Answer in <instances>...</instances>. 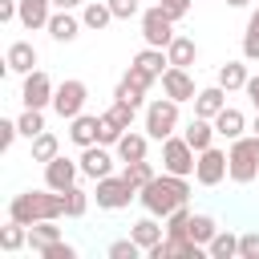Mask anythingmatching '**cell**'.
I'll list each match as a JSON object with an SVG mask.
<instances>
[{
  "label": "cell",
  "instance_id": "31",
  "mask_svg": "<svg viewBox=\"0 0 259 259\" xmlns=\"http://www.w3.org/2000/svg\"><path fill=\"white\" fill-rule=\"evenodd\" d=\"M57 154H61L57 134H49V130H45V134H36V138H32V162H53Z\"/></svg>",
  "mask_w": 259,
  "mask_h": 259
},
{
  "label": "cell",
  "instance_id": "44",
  "mask_svg": "<svg viewBox=\"0 0 259 259\" xmlns=\"http://www.w3.org/2000/svg\"><path fill=\"white\" fill-rule=\"evenodd\" d=\"M109 8H113V16H117V20H130V16H138V12H142V4H138V0H109Z\"/></svg>",
  "mask_w": 259,
  "mask_h": 259
},
{
  "label": "cell",
  "instance_id": "26",
  "mask_svg": "<svg viewBox=\"0 0 259 259\" xmlns=\"http://www.w3.org/2000/svg\"><path fill=\"white\" fill-rule=\"evenodd\" d=\"M57 239H61V227H57V219H40V223H32V227H28V247H32L36 255H40L49 243H57Z\"/></svg>",
  "mask_w": 259,
  "mask_h": 259
},
{
  "label": "cell",
  "instance_id": "17",
  "mask_svg": "<svg viewBox=\"0 0 259 259\" xmlns=\"http://www.w3.org/2000/svg\"><path fill=\"white\" fill-rule=\"evenodd\" d=\"M4 65H8V73H32L36 69V49H32V40H12L8 45V53H4Z\"/></svg>",
  "mask_w": 259,
  "mask_h": 259
},
{
  "label": "cell",
  "instance_id": "21",
  "mask_svg": "<svg viewBox=\"0 0 259 259\" xmlns=\"http://www.w3.org/2000/svg\"><path fill=\"white\" fill-rule=\"evenodd\" d=\"M97 121H101V113H77L69 121V142L73 146H93L97 142Z\"/></svg>",
  "mask_w": 259,
  "mask_h": 259
},
{
  "label": "cell",
  "instance_id": "5",
  "mask_svg": "<svg viewBox=\"0 0 259 259\" xmlns=\"http://www.w3.org/2000/svg\"><path fill=\"white\" fill-rule=\"evenodd\" d=\"M85 101H89V85L81 77H65L57 85V93H53V113L65 117V121H73L77 113H85Z\"/></svg>",
  "mask_w": 259,
  "mask_h": 259
},
{
  "label": "cell",
  "instance_id": "36",
  "mask_svg": "<svg viewBox=\"0 0 259 259\" xmlns=\"http://www.w3.org/2000/svg\"><path fill=\"white\" fill-rule=\"evenodd\" d=\"M121 130H134V113H138V105H130V101H121V97H113V105L105 109Z\"/></svg>",
  "mask_w": 259,
  "mask_h": 259
},
{
  "label": "cell",
  "instance_id": "29",
  "mask_svg": "<svg viewBox=\"0 0 259 259\" xmlns=\"http://www.w3.org/2000/svg\"><path fill=\"white\" fill-rule=\"evenodd\" d=\"M20 247H28V227L24 223H16V219H8V227H0V251H20Z\"/></svg>",
  "mask_w": 259,
  "mask_h": 259
},
{
  "label": "cell",
  "instance_id": "24",
  "mask_svg": "<svg viewBox=\"0 0 259 259\" xmlns=\"http://www.w3.org/2000/svg\"><path fill=\"white\" fill-rule=\"evenodd\" d=\"M182 138H186V142H190L194 150H206V146H214L219 130H214V121H206V117H194V121H186Z\"/></svg>",
  "mask_w": 259,
  "mask_h": 259
},
{
  "label": "cell",
  "instance_id": "12",
  "mask_svg": "<svg viewBox=\"0 0 259 259\" xmlns=\"http://www.w3.org/2000/svg\"><path fill=\"white\" fill-rule=\"evenodd\" d=\"M77 178H81V162H73V158H65V154H57L53 162H45V186L49 190H69V186H77Z\"/></svg>",
  "mask_w": 259,
  "mask_h": 259
},
{
  "label": "cell",
  "instance_id": "6",
  "mask_svg": "<svg viewBox=\"0 0 259 259\" xmlns=\"http://www.w3.org/2000/svg\"><path fill=\"white\" fill-rule=\"evenodd\" d=\"M194 162H198V150H194L182 134H170V138L162 142V170L182 174V178H194Z\"/></svg>",
  "mask_w": 259,
  "mask_h": 259
},
{
  "label": "cell",
  "instance_id": "45",
  "mask_svg": "<svg viewBox=\"0 0 259 259\" xmlns=\"http://www.w3.org/2000/svg\"><path fill=\"white\" fill-rule=\"evenodd\" d=\"M16 138H20V125H16V121H0V150H4V154L12 150Z\"/></svg>",
  "mask_w": 259,
  "mask_h": 259
},
{
  "label": "cell",
  "instance_id": "19",
  "mask_svg": "<svg viewBox=\"0 0 259 259\" xmlns=\"http://www.w3.org/2000/svg\"><path fill=\"white\" fill-rule=\"evenodd\" d=\"M130 235H134V243H138L142 251H150L154 243H162V239H166V227L158 223V214H146V219H138V223L130 227Z\"/></svg>",
  "mask_w": 259,
  "mask_h": 259
},
{
  "label": "cell",
  "instance_id": "1",
  "mask_svg": "<svg viewBox=\"0 0 259 259\" xmlns=\"http://www.w3.org/2000/svg\"><path fill=\"white\" fill-rule=\"evenodd\" d=\"M138 198H142L146 214H158V219H166L170 210H178L182 202H190V178L162 170V174H154V178H150V182L138 190Z\"/></svg>",
  "mask_w": 259,
  "mask_h": 259
},
{
  "label": "cell",
  "instance_id": "18",
  "mask_svg": "<svg viewBox=\"0 0 259 259\" xmlns=\"http://www.w3.org/2000/svg\"><path fill=\"white\" fill-rule=\"evenodd\" d=\"M53 12H57L53 0H20V24H24L28 32L49 28V16H53Z\"/></svg>",
  "mask_w": 259,
  "mask_h": 259
},
{
  "label": "cell",
  "instance_id": "4",
  "mask_svg": "<svg viewBox=\"0 0 259 259\" xmlns=\"http://www.w3.org/2000/svg\"><path fill=\"white\" fill-rule=\"evenodd\" d=\"M146 134L154 142H166L170 134H178V101L174 97H154L146 101Z\"/></svg>",
  "mask_w": 259,
  "mask_h": 259
},
{
  "label": "cell",
  "instance_id": "33",
  "mask_svg": "<svg viewBox=\"0 0 259 259\" xmlns=\"http://www.w3.org/2000/svg\"><path fill=\"white\" fill-rule=\"evenodd\" d=\"M121 178H125V182H130L134 190H142V186H146V182L154 178V166H150L146 158H142V162H125V170H121Z\"/></svg>",
  "mask_w": 259,
  "mask_h": 259
},
{
  "label": "cell",
  "instance_id": "20",
  "mask_svg": "<svg viewBox=\"0 0 259 259\" xmlns=\"http://www.w3.org/2000/svg\"><path fill=\"white\" fill-rule=\"evenodd\" d=\"M109 20H117L113 8H109V0H89V4H81V24H85L89 32L109 28Z\"/></svg>",
  "mask_w": 259,
  "mask_h": 259
},
{
  "label": "cell",
  "instance_id": "35",
  "mask_svg": "<svg viewBox=\"0 0 259 259\" xmlns=\"http://www.w3.org/2000/svg\"><path fill=\"white\" fill-rule=\"evenodd\" d=\"M85 210H89V194L81 186H69L65 190V219H81Z\"/></svg>",
  "mask_w": 259,
  "mask_h": 259
},
{
  "label": "cell",
  "instance_id": "16",
  "mask_svg": "<svg viewBox=\"0 0 259 259\" xmlns=\"http://www.w3.org/2000/svg\"><path fill=\"white\" fill-rule=\"evenodd\" d=\"M150 134H138V130H125L121 138H117V146H113V154H117V162L125 166V162H142L146 158V150H150Z\"/></svg>",
  "mask_w": 259,
  "mask_h": 259
},
{
  "label": "cell",
  "instance_id": "9",
  "mask_svg": "<svg viewBox=\"0 0 259 259\" xmlns=\"http://www.w3.org/2000/svg\"><path fill=\"white\" fill-rule=\"evenodd\" d=\"M174 36H178V32H174V20H170V16H166L158 4L142 12V40H146V45H154V49H166Z\"/></svg>",
  "mask_w": 259,
  "mask_h": 259
},
{
  "label": "cell",
  "instance_id": "49",
  "mask_svg": "<svg viewBox=\"0 0 259 259\" xmlns=\"http://www.w3.org/2000/svg\"><path fill=\"white\" fill-rule=\"evenodd\" d=\"M251 134H259V113H255V121H251Z\"/></svg>",
  "mask_w": 259,
  "mask_h": 259
},
{
  "label": "cell",
  "instance_id": "28",
  "mask_svg": "<svg viewBox=\"0 0 259 259\" xmlns=\"http://www.w3.org/2000/svg\"><path fill=\"white\" fill-rule=\"evenodd\" d=\"M247 57L243 61H227V65H219V85L227 89V93H235V89H243L247 85Z\"/></svg>",
  "mask_w": 259,
  "mask_h": 259
},
{
  "label": "cell",
  "instance_id": "15",
  "mask_svg": "<svg viewBox=\"0 0 259 259\" xmlns=\"http://www.w3.org/2000/svg\"><path fill=\"white\" fill-rule=\"evenodd\" d=\"M81 28H85V24H81V16H73V12H65V8H57V12L49 16V28H45V32H49L57 45H69V40H77V36H81Z\"/></svg>",
  "mask_w": 259,
  "mask_h": 259
},
{
  "label": "cell",
  "instance_id": "37",
  "mask_svg": "<svg viewBox=\"0 0 259 259\" xmlns=\"http://www.w3.org/2000/svg\"><path fill=\"white\" fill-rule=\"evenodd\" d=\"M162 223H166V235H170V239L186 235V223H190V206L182 202V206H178V210H170V214H166Z\"/></svg>",
  "mask_w": 259,
  "mask_h": 259
},
{
  "label": "cell",
  "instance_id": "25",
  "mask_svg": "<svg viewBox=\"0 0 259 259\" xmlns=\"http://www.w3.org/2000/svg\"><path fill=\"white\" fill-rule=\"evenodd\" d=\"M134 65H138V69H146L150 77H158V81H162V73L170 69V57H166V49H154V45H146V49L134 57Z\"/></svg>",
  "mask_w": 259,
  "mask_h": 259
},
{
  "label": "cell",
  "instance_id": "46",
  "mask_svg": "<svg viewBox=\"0 0 259 259\" xmlns=\"http://www.w3.org/2000/svg\"><path fill=\"white\" fill-rule=\"evenodd\" d=\"M243 93H247V101H251V105H255V113H259V73H255V77H247Z\"/></svg>",
  "mask_w": 259,
  "mask_h": 259
},
{
  "label": "cell",
  "instance_id": "27",
  "mask_svg": "<svg viewBox=\"0 0 259 259\" xmlns=\"http://www.w3.org/2000/svg\"><path fill=\"white\" fill-rule=\"evenodd\" d=\"M206 255L210 259H239V235L235 231H214V239L206 243Z\"/></svg>",
  "mask_w": 259,
  "mask_h": 259
},
{
  "label": "cell",
  "instance_id": "3",
  "mask_svg": "<svg viewBox=\"0 0 259 259\" xmlns=\"http://www.w3.org/2000/svg\"><path fill=\"white\" fill-rule=\"evenodd\" d=\"M227 178L239 182V186L259 178V134H243V138L231 142V150H227Z\"/></svg>",
  "mask_w": 259,
  "mask_h": 259
},
{
  "label": "cell",
  "instance_id": "11",
  "mask_svg": "<svg viewBox=\"0 0 259 259\" xmlns=\"http://www.w3.org/2000/svg\"><path fill=\"white\" fill-rule=\"evenodd\" d=\"M223 178H227V150H219V146L198 150V162H194V182H198V186H219Z\"/></svg>",
  "mask_w": 259,
  "mask_h": 259
},
{
  "label": "cell",
  "instance_id": "30",
  "mask_svg": "<svg viewBox=\"0 0 259 259\" xmlns=\"http://www.w3.org/2000/svg\"><path fill=\"white\" fill-rule=\"evenodd\" d=\"M214 231H219V223H214L210 214H190V223H186V235H190L198 247H206V243L214 239Z\"/></svg>",
  "mask_w": 259,
  "mask_h": 259
},
{
  "label": "cell",
  "instance_id": "48",
  "mask_svg": "<svg viewBox=\"0 0 259 259\" xmlns=\"http://www.w3.org/2000/svg\"><path fill=\"white\" fill-rule=\"evenodd\" d=\"M251 0H227V8H247Z\"/></svg>",
  "mask_w": 259,
  "mask_h": 259
},
{
  "label": "cell",
  "instance_id": "2",
  "mask_svg": "<svg viewBox=\"0 0 259 259\" xmlns=\"http://www.w3.org/2000/svg\"><path fill=\"white\" fill-rule=\"evenodd\" d=\"M8 219L24 223V227H32L40 219H65V194L49 190V186L45 190H24V194H16L8 202Z\"/></svg>",
  "mask_w": 259,
  "mask_h": 259
},
{
  "label": "cell",
  "instance_id": "42",
  "mask_svg": "<svg viewBox=\"0 0 259 259\" xmlns=\"http://www.w3.org/2000/svg\"><path fill=\"white\" fill-rule=\"evenodd\" d=\"M239 259H259V231L239 235Z\"/></svg>",
  "mask_w": 259,
  "mask_h": 259
},
{
  "label": "cell",
  "instance_id": "7",
  "mask_svg": "<svg viewBox=\"0 0 259 259\" xmlns=\"http://www.w3.org/2000/svg\"><path fill=\"white\" fill-rule=\"evenodd\" d=\"M93 186H97V190H93V202H97L101 210H125L130 198H138V190H134L121 174H105V178H97Z\"/></svg>",
  "mask_w": 259,
  "mask_h": 259
},
{
  "label": "cell",
  "instance_id": "47",
  "mask_svg": "<svg viewBox=\"0 0 259 259\" xmlns=\"http://www.w3.org/2000/svg\"><path fill=\"white\" fill-rule=\"evenodd\" d=\"M85 0H53V8H65V12H77Z\"/></svg>",
  "mask_w": 259,
  "mask_h": 259
},
{
  "label": "cell",
  "instance_id": "14",
  "mask_svg": "<svg viewBox=\"0 0 259 259\" xmlns=\"http://www.w3.org/2000/svg\"><path fill=\"white\" fill-rule=\"evenodd\" d=\"M223 109H227V89H223L219 81L194 93V117H206V121H214Z\"/></svg>",
  "mask_w": 259,
  "mask_h": 259
},
{
  "label": "cell",
  "instance_id": "8",
  "mask_svg": "<svg viewBox=\"0 0 259 259\" xmlns=\"http://www.w3.org/2000/svg\"><path fill=\"white\" fill-rule=\"evenodd\" d=\"M53 93H57V85H53V77H49L45 69H32V73H24L20 101H24L28 109H53Z\"/></svg>",
  "mask_w": 259,
  "mask_h": 259
},
{
  "label": "cell",
  "instance_id": "43",
  "mask_svg": "<svg viewBox=\"0 0 259 259\" xmlns=\"http://www.w3.org/2000/svg\"><path fill=\"white\" fill-rule=\"evenodd\" d=\"M190 4H194V0H158V8H162V12H166L174 24H178V20L190 12Z\"/></svg>",
  "mask_w": 259,
  "mask_h": 259
},
{
  "label": "cell",
  "instance_id": "10",
  "mask_svg": "<svg viewBox=\"0 0 259 259\" xmlns=\"http://www.w3.org/2000/svg\"><path fill=\"white\" fill-rule=\"evenodd\" d=\"M113 146H101V142H93V146H81V178H89V182H97V178H105V174H113V162H117V154H109Z\"/></svg>",
  "mask_w": 259,
  "mask_h": 259
},
{
  "label": "cell",
  "instance_id": "22",
  "mask_svg": "<svg viewBox=\"0 0 259 259\" xmlns=\"http://www.w3.org/2000/svg\"><path fill=\"white\" fill-rule=\"evenodd\" d=\"M166 57H170V65H178V69H190L194 61H198V45H194V36H174L170 45H166Z\"/></svg>",
  "mask_w": 259,
  "mask_h": 259
},
{
  "label": "cell",
  "instance_id": "23",
  "mask_svg": "<svg viewBox=\"0 0 259 259\" xmlns=\"http://www.w3.org/2000/svg\"><path fill=\"white\" fill-rule=\"evenodd\" d=\"M214 130H219V138H227V142L243 138V130H247V117H243V109L227 105V109H223V113L214 117Z\"/></svg>",
  "mask_w": 259,
  "mask_h": 259
},
{
  "label": "cell",
  "instance_id": "32",
  "mask_svg": "<svg viewBox=\"0 0 259 259\" xmlns=\"http://www.w3.org/2000/svg\"><path fill=\"white\" fill-rule=\"evenodd\" d=\"M16 125H20V138H36V134H45V109H28L24 105V113L16 117Z\"/></svg>",
  "mask_w": 259,
  "mask_h": 259
},
{
  "label": "cell",
  "instance_id": "13",
  "mask_svg": "<svg viewBox=\"0 0 259 259\" xmlns=\"http://www.w3.org/2000/svg\"><path fill=\"white\" fill-rule=\"evenodd\" d=\"M162 93H166V97H174L178 105H182V101H194V93H198V89H194V77H190V69H178V65H170V69L162 73Z\"/></svg>",
  "mask_w": 259,
  "mask_h": 259
},
{
  "label": "cell",
  "instance_id": "40",
  "mask_svg": "<svg viewBox=\"0 0 259 259\" xmlns=\"http://www.w3.org/2000/svg\"><path fill=\"white\" fill-rule=\"evenodd\" d=\"M113 97H121V101H130V105H146V89H138L134 81H117V89H113Z\"/></svg>",
  "mask_w": 259,
  "mask_h": 259
},
{
  "label": "cell",
  "instance_id": "34",
  "mask_svg": "<svg viewBox=\"0 0 259 259\" xmlns=\"http://www.w3.org/2000/svg\"><path fill=\"white\" fill-rule=\"evenodd\" d=\"M243 57L259 61V8L247 16V32H243Z\"/></svg>",
  "mask_w": 259,
  "mask_h": 259
},
{
  "label": "cell",
  "instance_id": "39",
  "mask_svg": "<svg viewBox=\"0 0 259 259\" xmlns=\"http://www.w3.org/2000/svg\"><path fill=\"white\" fill-rule=\"evenodd\" d=\"M138 255H146V251L134 243V235H130V239H113V243H109V259H138Z\"/></svg>",
  "mask_w": 259,
  "mask_h": 259
},
{
  "label": "cell",
  "instance_id": "38",
  "mask_svg": "<svg viewBox=\"0 0 259 259\" xmlns=\"http://www.w3.org/2000/svg\"><path fill=\"white\" fill-rule=\"evenodd\" d=\"M121 134H125V130H121L109 113H101V121H97V142H101V146H117V138H121Z\"/></svg>",
  "mask_w": 259,
  "mask_h": 259
},
{
  "label": "cell",
  "instance_id": "41",
  "mask_svg": "<svg viewBox=\"0 0 259 259\" xmlns=\"http://www.w3.org/2000/svg\"><path fill=\"white\" fill-rule=\"evenodd\" d=\"M40 259H77V247L65 243V239H57V243H49V247L40 251Z\"/></svg>",
  "mask_w": 259,
  "mask_h": 259
}]
</instances>
